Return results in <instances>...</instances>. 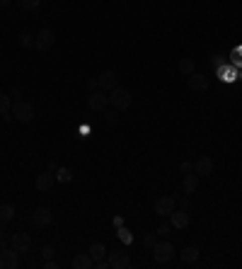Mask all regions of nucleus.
I'll return each instance as SVG.
<instances>
[{
  "mask_svg": "<svg viewBox=\"0 0 242 269\" xmlns=\"http://www.w3.org/2000/svg\"><path fill=\"white\" fill-rule=\"evenodd\" d=\"M177 255V250H174V245L169 243V240H157L153 245V259H155L157 264H169L172 259Z\"/></svg>",
  "mask_w": 242,
  "mask_h": 269,
  "instance_id": "nucleus-1",
  "label": "nucleus"
},
{
  "mask_svg": "<svg viewBox=\"0 0 242 269\" xmlns=\"http://www.w3.org/2000/svg\"><path fill=\"white\" fill-rule=\"evenodd\" d=\"M10 114H12V119H17V122H22V124L34 122V107L29 102H24V99H15L12 102Z\"/></svg>",
  "mask_w": 242,
  "mask_h": 269,
  "instance_id": "nucleus-2",
  "label": "nucleus"
},
{
  "mask_svg": "<svg viewBox=\"0 0 242 269\" xmlns=\"http://www.w3.org/2000/svg\"><path fill=\"white\" fill-rule=\"evenodd\" d=\"M131 92L129 90H124V87H114L111 92H109V107H114L116 112H124V110H129L131 107Z\"/></svg>",
  "mask_w": 242,
  "mask_h": 269,
  "instance_id": "nucleus-3",
  "label": "nucleus"
},
{
  "mask_svg": "<svg viewBox=\"0 0 242 269\" xmlns=\"http://www.w3.org/2000/svg\"><path fill=\"white\" fill-rule=\"evenodd\" d=\"M53 44H56V32L48 29V27H41L39 34L34 37V49L36 51H48V49H53Z\"/></svg>",
  "mask_w": 242,
  "mask_h": 269,
  "instance_id": "nucleus-4",
  "label": "nucleus"
},
{
  "mask_svg": "<svg viewBox=\"0 0 242 269\" xmlns=\"http://www.w3.org/2000/svg\"><path fill=\"white\" fill-rule=\"evenodd\" d=\"M20 267V252L12 247H0V269H17Z\"/></svg>",
  "mask_w": 242,
  "mask_h": 269,
  "instance_id": "nucleus-5",
  "label": "nucleus"
},
{
  "mask_svg": "<svg viewBox=\"0 0 242 269\" xmlns=\"http://www.w3.org/2000/svg\"><path fill=\"white\" fill-rule=\"evenodd\" d=\"M10 247H12V250H17L20 255H22V252H29V250H32V235H29V233H24V231L12 233Z\"/></svg>",
  "mask_w": 242,
  "mask_h": 269,
  "instance_id": "nucleus-6",
  "label": "nucleus"
},
{
  "mask_svg": "<svg viewBox=\"0 0 242 269\" xmlns=\"http://www.w3.org/2000/svg\"><path fill=\"white\" fill-rule=\"evenodd\" d=\"M87 107L92 112H104L109 107V95L104 90H95V92H90V97H87Z\"/></svg>",
  "mask_w": 242,
  "mask_h": 269,
  "instance_id": "nucleus-7",
  "label": "nucleus"
},
{
  "mask_svg": "<svg viewBox=\"0 0 242 269\" xmlns=\"http://www.w3.org/2000/svg\"><path fill=\"white\" fill-rule=\"evenodd\" d=\"M153 208H155V213L160 219H165V216H169V213L177 208V196H160Z\"/></svg>",
  "mask_w": 242,
  "mask_h": 269,
  "instance_id": "nucleus-8",
  "label": "nucleus"
},
{
  "mask_svg": "<svg viewBox=\"0 0 242 269\" xmlns=\"http://www.w3.org/2000/svg\"><path fill=\"white\" fill-rule=\"evenodd\" d=\"M187 80H189V90L196 92V95H201V92H206V90L211 87V80H208L206 75L196 73V71H194L192 75H187Z\"/></svg>",
  "mask_w": 242,
  "mask_h": 269,
  "instance_id": "nucleus-9",
  "label": "nucleus"
},
{
  "mask_svg": "<svg viewBox=\"0 0 242 269\" xmlns=\"http://www.w3.org/2000/svg\"><path fill=\"white\" fill-rule=\"evenodd\" d=\"M97 85H99V90H104V92H111L114 87H119L116 71H102V75L97 78Z\"/></svg>",
  "mask_w": 242,
  "mask_h": 269,
  "instance_id": "nucleus-10",
  "label": "nucleus"
},
{
  "mask_svg": "<svg viewBox=\"0 0 242 269\" xmlns=\"http://www.w3.org/2000/svg\"><path fill=\"white\" fill-rule=\"evenodd\" d=\"M107 259H109V267L111 269H129L131 267V257H129V252H121V250L109 252Z\"/></svg>",
  "mask_w": 242,
  "mask_h": 269,
  "instance_id": "nucleus-11",
  "label": "nucleus"
},
{
  "mask_svg": "<svg viewBox=\"0 0 242 269\" xmlns=\"http://www.w3.org/2000/svg\"><path fill=\"white\" fill-rule=\"evenodd\" d=\"M213 168H216V163H213L211 155H201V158L194 163V172H196L199 177H208V175L213 172Z\"/></svg>",
  "mask_w": 242,
  "mask_h": 269,
  "instance_id": "nucleus-12",
  "label": "nucleus"
},
{
  "mask_svg": "<svg viewBox=\"0 0 242 269\" xmlns=\"http://www.w3.org/2000/svg\"><path fill=\"white\" fill-rule=\"evenodd\" d=\"M169 223H172V228L184 231V228L189 226V211H184V208H174V211L169 213Z\"/></svg>",
  "mask_w": 242,
  "mask_h": 269,
  "instance_id": "nucleus-13",
  "label": "nucleus"
},
{
  "mask_svg": "<svg viewBox=\"0 0 242 269\" xmlns=\"http://www.w3.org/2000/svg\"><path fill=\"white\" fill-rule=\"evenodd\" d=\"M51 221H53V213H51V208H46V206L34 208V213H32V223H34V226L44 228V226H48Z\"/></svg>",
  "mask_w": 242,
  "mask_h": 269,
  "instance_id": "nucleus-14",
  "label": "nucleus"
},
{
  "mask_svg": "<svg viewBox=\"0 0 242 269\" xmlns=\"http://www.w3.org/2000/svg\"><path fill=\"white\" fill-rule=\"evenodd\" d=\"M182 192L189 196L199 192V175H196V172H187V175L182 177Z\"/></svg>",
  "mask_w": 242,
  "mask_h": 269,
  "instance_id": "nucleus-15",
  "label": "nucleus"
},
{
  "mask_svg": "<svg viewBox=\"0 0 242 269\" xmlns=\"http://www.w3.org/2000/svg\"><path fill=\"white\" fill-rule=\"evenodd\" d=\"M53 182H56V175H53V172H48V170H44L41 175H36L34 187H36V192H48V189L53 187Z\"/></svg>",
  "mask_w": 242,
  "mask_h": 269,
  "instance_id": "nucleus-16",
  "label": "nucleus"
},
{
  "mask_svg": "<svg viewBox=\"0 0 242 269\" xmlns=\"http://www.w3.org/2000/svg\"><path fill=\"white\" fill-rule=\"evenodd\" d=\"M71 267L73 269H95V259L87 255V252H80L71 259Z\"/></svg>",
  "mask_w": 242,
  "mask_h": 269,
  "instance_id": "nucleus-17",
  "label": "nucleus"
},
{
  "mask_svg": "<svg viewBox=\"0 0 242 269\" xmlns=\"http://www.w3.org/2000/svg\"><path fill=\"white\" fill-rule=\"evenodd\" d=\"M199 257H201V252H199V247H194V245H187V247L179 252V259L184 262V264H194V262H199Z\"/></svg>",
  "mask_w": 242,
  "mask_h": 269,
  "instance_id": "nucleus-18",
  "label": "nucleus"
},
{
  "mask_svg": "<svg viewBox=\"0 0 242 269\" xmlns=\"http://www.w3.org/2000/svg\"><path fill=\"white\" fill-rule=\"evenodd\" d=\"M87 255L92 257L95 262H99V259H104L109 252H107V247H104V243H92L90 245V250H87Z\"/></svg>",
  "mask_w": 242,
  "mask_h": 269,
  "instance_id": "nucleus-19",
  "label": "nucleus"
},
{
  "mask_svg": "<svg viewBox=\"0 0 242 269\" xmlns=\"http://www.w3.org/2000/svg\"><path fill=\"white\" fill-rule=\"evenodd\" d=\"M12 219H15V206H12V204H3V206H0V221L10 223Z\"/></svg>",
  "mask_w": 242,
  "mask_h": 269,
  "instance_id": "nucleus-20",
  "label": "nucleus"
},
{
  "mask_svg": "<svg viewBox=\"0 0 242 269\" xmlns=\"http://www.w3.org/2000/svg\"><path fill=\"white\" fill-rule=\"evenodd\" d=\"M10 107H12V97L5 95V92H0V114H3V117L10 114Z\"/></svg>",
  "mask_w": 242,
  "mask_h": 269,
  "instance_id": "nucleus-21",
  "label": "nucleus"
},
{
  "mask_svg": "<svg viewBox=\"0 0 242 269\" xmlns=\"http://www.w3.org/2000/svg\"><path fill=\"white\" fill-rule=\"evenodd\" d=\"M53 175H56V180H58V182H71V180H73V170H71V168H58Z\"/></svg>",
  "mask_w": 242,
  "mask_h": 269,
  "instance_id": "nucleus-22",
  "label": "nucleus"
},
{
  "mask_svg": "<svg viewBox=\"0 0 242 269\" xmlns=\"http://www.w3.org/2000/svg\"><path fill=\"white\" fill-rule=\"evenodd\" d=\"M179 73L182 75L194 73V59H179Z\"/></svg>",
  "mask_w": 242,
  "mask_h": 269,
  "instance_id": "nucleus-23",
  "label": "nucleus"
},
{
  "mask_svg": "<svg viewBox=\"0 0 242 269\" xmlns=\"http://www.w3.org/2000/svg\"><path fill=\"white\" fill-rule=\"evenodd\" d=\"M39 5H41V0H17L20 10H36Z\"/></svg>",
  "mask_w": 242,
  "mask_h": 269,
  "instance_id": "nucleus-24",
  "label": "nucleus"
},
{
  "mask_svg": "<svg viewBox=\"0 0 242 269\" xmlns=\"http://www.w3.org/2000/svg\"><path fill=\"white\" fill-rule=\"evenodd\" d=\"M20 46H24V49H29V46H34V37H32V34H27V32H22V34H20Z\"/></svg>",
  "mask_w": 242,
  "mask_h": 269,
  "instance_id": "nucleus-25",
  "label": "nucleus"
},
{
  "mask_svg": "<svg viewBox=\"0 0 242 269\" xmlns=\"http://www.w3.org/2000/svg\"><path fill=\"white\" fill-rule=\"evenodd\" d=\"M169 231H172V223H160L155 233H157V238H167Z\"/></svg>",
  "mask_w": 242,
  "mask_h": 269,
  "instance_id": "nucleus-26",
  "label": "nucleus"
},
{
  "mask_svg": "<svg viewBox=\"0 0 242 269\" xmlns=\"http://www.w3.org/2000/svg\"><path fill=\"white\" fill-rule=\"evenodd\" d=\"M157 240H160V238H157V233H148V235L143 238V245L148 247V250H153V245H155Z\"/></svg>",
  "mask_w": 242,
  "mask_h": 269,
  "instance_id": "nucleus-27",
  "label": "nucleus"
},
{
  "mask_svg": "<svg viewBox=\"0 0 242 269\" xmlns=\"http://www.w3.org/2000/svg\"><path fill=\"white\" fill-rule=\"evenodd\" d=\"M41 255H44V259H53V255H56V247H53V245H44Z\"/></svg>",
  "mask_w": 242,
  "mask_h": 269,
  "instance_id": "nucleus-28",
  "label": "nucleus"
},
{
  "mask_svg": "<svg viewBox=\"0 0 242 269\" xmlns=\"http://www.w3.org/2000/svg\"><path fill=\"white\" fill-rule=\"evenodd\" d=\"M116 235H119V238H121V240H124V243H126V245H131V240H133V238H131V233L126 231L124 226H121V228H119V233H116Z\"/></svg>",
  "mask_w": 242,
  "mask_h": 269,
  "instance_id": "nucleus-29",
  "label": "nucleus"
},
{
  "mask_svg": "<svg viewBox=\"0 0 242 269\" xmlns=\"http://www.w3.org/2000/svg\"><path fill=\"white\" fill-rule=\"evenodd\" d=\"M179 172H182V175H187V172H194V163H192V160H182Z\"/></svg>",
  "mask_w": 242,
  "mask_h": 269,
  "instance_id": "nucleus-30",
  "label": "nucleus"
},
{
  "mask_svg": "<svg viewBox=\"0 0 242 269\" xmlns=\"http://www.w3.org/2000/svg\"><path fill=\"white\" fill-rule=\"evenodd\" d=\"M44 269H58V262L56 259H44Z\"/></svg>",
  "mask_w": 242,
  "mask_h": 269,
  "instance_id": "nucleus-31",
  "label": "nucleus"
},
{
  "mask_svg": "<svg viewBox=\"0 0 242 269\" xmlns=\"http://www.w3.org/2000/svg\"><path fill=\"white\" fill-rule=\"evenodd\" d=\"M102 114L107 117V122H109V124H114V122H116V114H114V112H107V110H104Z\"/></svg>",
  "mask_w": 242,
  "mask_h": 269,
  "instance_id": "nucleus-32",
  "label": "nucleus"
},
{
  "mask_svg": "<svg viewBox=\"0 0 242 269\" xmlns=\"http://www.w3.org/2000/svg\"><path fill=\"white\" fill-rule=\"evenodd\" d=\"M179 208H184V211H192V201H189V199H182Z\"/></svg>",
  "mask_w": 242,
  "mask_h": 269,
  "instance_id": "nucleus-33",
  "label": "nucleus"
},
{
  "mask_svg": "<svg viewBox=\"0 0 242 269\" xmlns=\"http://www.w3.org/2000/svg\"><path fill=\"white\" fill-rule=\"evenodd\" d=\"M87 87H90V90L95 92L97 87H99V85H97V78H90V80H87Z\"/></svg>",
  "mask_w": 242,
  "mask_h": 269,
  "instance_id": "nucleus-34",
  "label": "nucleus"
},
{
  "mask_svg": "<svg viewBox=\"0 0 242 269\" xmlns=\"http://www.w3.org/2000/svg\"><path fill=\"white\" fill-rule=\"evenodd\" d=\"M46 170H48V172H56V170H58V165H56V163L51 160V163H48V165H46Z\"/></svg>",
  "mask_w": 242,
  "mask_h": 269,
  "instance_id": "nucleus-35",
  "label": "nucleus"
},
{
  "mask_svg": "<svg viewBox=\"0 0 242 269\" xmlns=\"http://www.w3.org/2000/svg\"><path fill=\"white\" fill-rule=\"evenodd\" d=\"M10 97H12V99H20V97H22V92H20V90H12Z\"/></svg>",
  "mask_w": 242,
  "mask_h": 269,
  "instance_id": "nucleus-36",
  "label": "nucleus"
},
{
  "mask_svg": "<svg viewBox=\"0 0 242 269\" xmlns=\"http://www.w3.org/2000/svg\"><path fill=\"white\" fill-rule=\"evenodd\" d=\"M0 238H5V221H0Z\"/></svg>",
  "mask_w": 242,
  "mask_h": 269,
  "instance_id": "nucleus-37",
  "label": "nucleus"
},
{
  "mask_svg": "<svg viewBox=\"0 0 242 269\" xmlns=\"http://www.w3.org/2000/svg\"><path fill=\"white\" fill-rule=\"evenodd\" d=\"M10 5V0H0V8H8Z\"/></svg>",
  "mask_w": 242,
  "mask_h": 269,
  "instance_id": "nucleus-38",
  "label": "nucleus"
}]
</instances>
